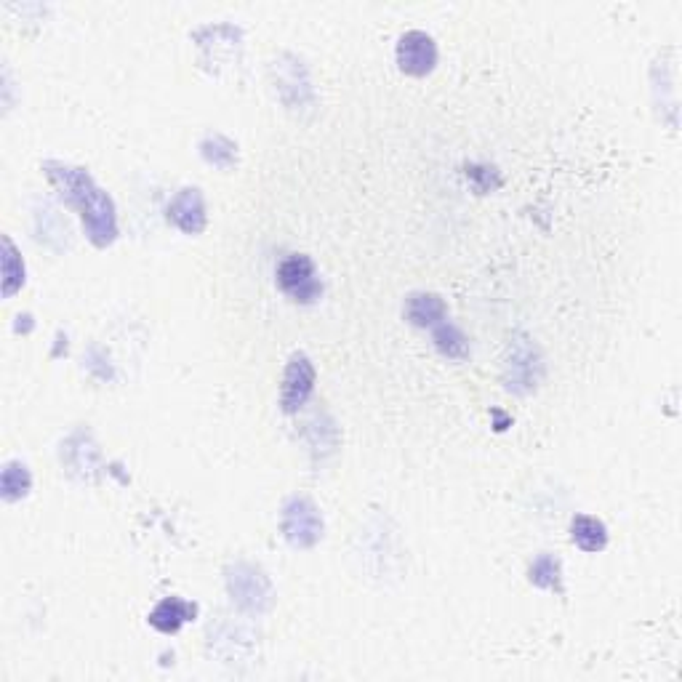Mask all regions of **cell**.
<instances>
[{"mask_svg": "<svg viewBox=\"0 0 682 682\" xmlns=\"http://www.w3.org/2000/svg\"><path fill=\"white\" fill-rule=\"evenodd\" d=\"M168 222H174L184 235H200L206 230V200L198 187H184L168 203Z\"/></svg>", "mask_w": 682, "mask_h": 682, "instance_id": "ba28073f", "label": "cell"}, {"mask_svg": "<svg viewBox=\"0 0 682 682\" xmlns=\"http://www.w3.org/2000/svg\"><path fill=\"white\" fill-rule=\"evenodd\" d=\"M571 539L573 544L584 552H603L608 547V528L603 520L592 515L573 517L571 523Z\"/></svg>", "mask_w": 682, "mask_h": 682, "instance_id": "7c38bea8", "label": "cell"}, {"mask_svg": "<svg viewBox=\"0 0 682 682\" xmlns=\"http://www.w3.org/2000/svg\"><path fill=\"white\" fill-rule=\"evenodd\" d=\"M32 488V475L30 469L24 467L22 461H8L6 469H3V480H0V491H3V499L6 501H19L24 499Z\"/></svg>", "mask_w": 682, "mask_h": 682, "instance_id": "2e32d148", "label": "cell"}, {"mask_svg": "<svg viewBox=\"0 0 682 682\" xmlns=\"http://www.w3.org/2000/svg\"><path fill=\"white\" fill-rule=\"evenodd\" d=\"M278 283L283 288V294L291 296L296 304L318 302L320 294H323L318 270H315L310 256L304 254H288L278 264Z\"/></svg>", "mask_w": 682, "mask_h": 682, "instance_id": "5b68a950", "label": "cell"}, {"mask_svg": "<svg viewBox=\"0 0 682 682\" xmlns=\"http://www.w3.org/2000/svg\"><path fill=\"white\" fill-rule=\"evenodd\" d=\"M541 376H544V363L536 344L528 336H515L509 347L507 373H504L507 389L515 395H531L539 387Z\"/></svg>", "mask_w": 682, "mask_h": 682, "instance_id": "277c9868", "label": "cell"}, {"mask_svg": "<svg viewBox=\"0 0 682 682\" xmlns=\"http://www.w3.org/2000/svg\"><path fill=\"white\" fill-rule=\"evenodd\" d=\"M3 248H6V256H3V296L8 299L24 286V264L22 256L16 254V246L11 243V238L3 240Z\"/></svg>", "mask_w": 682, "mask_h": 682, "instance_id": "ac0fdd59", "label": "cell"}, {"mask_svg": "<svg viewBox=\"0 0 682 682\" xmlns=\"http://www.w3.org/2000/svg\"><path fill=\"white\" fill-rule=\"evenodd\" d=\"M283 539L296 549H310L323 539V517L320 509L310 499L294 496L286 501L283 517H280Z\"/></svg>", "mask_w": 682, "mask_h": 682, "instance_id": "3957f363", "label": "cell"}, {"mask_svg": "<svg viewBox=\"0 0 682 682\" xmlns=\"http://www.w3.org/2000/svg\"><path fill=\"white\" fill-rule=\"evenodd\" d=\"M280 78H278V88L280 96L286 99L291 107H302V104L312 102V88H310V78H307V70L302 67V62L291 59V64H280Z\"/></svg>", "mask_w": 682, "mask_h": 682, "instance_id": "8fae6325", "label": "cell"}, {"mask_svg": "<svg viewBox=\"0 0 682 682\" xmlns=\"http://www.w3.org/2000/svg\"><path fill=\"white\" fill-rule=\"evenodd\" d=\"M227 592H230L232 603L251 616H262L275 603L272 581L267 579L262 568L251 563H235L227 568Z\"/></svg>", "mask_w": 682, "mask_h": 682, "instance_id": "7a4b0ae2", "label": "cell"}, {"mask_svg": "<svg viewBox=\"0 0 682 682\" xmlns=\"http://www.w3.org/2000/svg\"><path fill=\"white\" fill-rule=\"evenodd\" d=\"M448 315V307H445L443 296L437 294H411L405 299V318L408 323L416 328H435L440 326Z\"/></svg>", "mask_w": 682, "mask_h": 682, "instance_id": "30bf717a", "label": "cell"}, {"mask_svg": "<svg viewBox=\"0 0 682 682\" xmlns=\"http://www.w3.org/2000/svg\"><path fill=\"white\" fill-rule=\"evenodd\" d=\"M48 182L54 184L59 198L70 203L83 219L88 240L96 248H107L118 238V216H115V203L99 184L91 179L86 168L67 166V163H56L48 160L43 163Z\"/></svg>", "mask_w": 682, "mask_h": 682, "instance_id": "6da1fadb", "label": "cell"}, {"mask_svg": "<svg viewBox=\"0 0 682 682\" xmlns=\"http://www.w3.org/2000/svg\"><path fill=\"white\" fill-rule=\"evenodd\" d=\"M307 440H310V448L315 456H328V453L336 451L339 445V432H336V424L328 416H318L307 424Z\"/></svg>", "mask_w": 682, "mask_h": 682, "instance_id": "9a60e30c", "label": "cell"}, {"mask_svg": "<svg viewBox=\"0 0 682 682\" xmlns=\"http://www.w3.org/2000/svg\"><path fill=\"white\" fill-rule=\"evenodd\" d=\"M432 331H435V334H432L435 347L440 349V355L443 357H448V360H464V357L469 355V341L467 336L461 334V328H456L453 323L443 320V323L432 328Z\"/></svg>", "mask_w": 682, "mask_h": 682, "instance_id": "5bb4252c", "label": "cell"}, {"mask_svg": "<svg viewBox=\"0 0 682 682\" xmlns=\"http://www.w3.org/2000/svg\"><path fill=\"white\" fill-rule=\"evenodd\" d=\"M397 64L405 75L413 78H424L435 70L437 64V46L432 35L421 30H408L397 40Z\"/></svg>", "mask_w": 682, "mask_h": 682, "instance_id": "52a82bcc", "label": "cell"}, {"mask_svg": "<svg viewBox=\"0 0 682 682\" xmlns=\"http://www.w3.org/2000/svg\"><path fill=\"white\" fill-rule=\"evenodd\" d=\"M467 176L475 182V187L480 192H491L496 190L501 184L499 174H496V168H488V166H472L467 168Z\"/></svg>", "mask_w": 682, "mask_h": 682, "instance_id": "d6986e66", "label": "cell"}, {"mask_svg": "<svg viewBox=\"0 0 682 682\" xmlns=\"http://www.w3.org/2000/svg\"><path fill=\"white\" fill-rule=\"evenodd\" d=\"M312 389H315V365L304 352L291 355L283 373V384H280V408L286 413H296L307 400H310Z\"/></svg>", "mask_w": 682, "mask_h": 682, "instance_id": "8992f818", "label": "cell"}, {"mask_svg": "<svg viewBox=\"0 0 682 682\" xmlns=\"http://www.w3.org/2000/svg\"><path fill=\"white\" fill-rule=\"evenodd\" d=\"M195 616H198V605L195 603H187L182 597H166V600H160L152 608L147 621H150V627H155L163 635H176L184 624L195 621Z\"/></svg>", "mask_w": 682, "mask_h": 682, "instance_id": "9c48e42d", "label": "cell"}, {"mask_svg": "<svg viewBox=\"0 0 682 682\" xmlns=\"http://www.w3.org/2000/svg\"><path fill=\"white\" fill-rule=\"evenodd\" d=\"M200 152H203V158L216 168H232L235 166V160H238V144H232L230 139L222 134L206 136L203 144H200Z\"/></svg>", "mask_w": 682, "mask_h": 682, "instance_id": "e0dca14e", "label": "cell"}, {"mask_svg": "<svg viewBox=\"0 0 682 682\" xmlns=\"http://www.w3.org/2000/svg\"><path fill=\"white\" fill-rule=\"evenodd\" d=\"M528 579L541 589L563 592V565L555 555H539L528 568Z\"/></svg>", "mask_w": 682, "mask_h": 682, "instance_id": "4fadbf2b", "label": "cell"}]
</instances>
